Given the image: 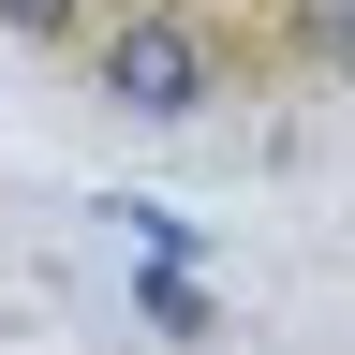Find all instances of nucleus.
<instances>
[{
  "label": "nucleus",
  "mask_w": 355,
  "mask_h": 355,
  "mask_svg": "<svg viewBox=\"0 0 355 355\" xmlns=\"http://www.w3.org/2000/svg\"><path fill=\"white\" fill-rule=\"evenodd\" d=\"M89 74H104L119 119H207V104H222V44L178 15V0H133V15L104 30V60H89Z\"/></svg>",
  "instance_id": "nucleus-1"
},
{
  "label": "nucleus",
  "mask_w": 355,
  "mask_h": 355,
  "mask_svg": "<svg viewBox=\"0 0 355 355\" xmlns=\"http://www.w3.org/2000/svg\"><path fill=\"white\" fill-rule=\"evenodd\" d=\"M74 15H89V0H0V30H30V44H60Z\"/></svg>",
  "instance_id": "nucleus-2"
}]
</instances>
